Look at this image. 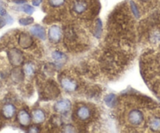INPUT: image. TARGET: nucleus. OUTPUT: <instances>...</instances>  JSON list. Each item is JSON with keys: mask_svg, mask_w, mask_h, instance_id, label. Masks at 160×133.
Listing matches in <instances>:
<instances>
[{"mask_svg": "<svg viewBox=\"0 0 160 133\" xmlns=\"http://www.w3.org/2000/svg\"><path fill=\"white\" fill-rule=\"evenodd\" d=\"M61 85L62 88L68 93L75 91L78 87L76 82L70 78H63L62 79H61Z\"/></svg>", "mask_w": 160, "mask_h": 133, "instance_id": "obj_5", "label": "nucleus"}, {"mask_svg": "<svg viewBox=\"0 0 160 133\" xmlns=\"http://www.w3.org/2000/svg\"><path fill=\"white\" fill-rule=\"evenodd\" d=\"M38 128H37V127H35V125H33V126H31L30 128H29V131L30 132H38Z\"/></svg>", "mask_w": 160, "mask_h": 133, "instance_id": "obj_24", "label": "nucleus"}, {"mask_svg": "<svg viewBox=\"0 0 160 133\" xmlns=\"http://www.w3.org/2000/svg\"><path fill=\"white\" fill-rule=\"evenodd\" d=\"M49 40L53 43H58L61 39V30L58 25H53L48 31Z\"/></svg>", "mask_w": 160, "mask_h": 133, "instance_id": "obj_3", "label": "nucleus"}, {"mask_svg": "<svg viewBox=\"0 0 160 133\" xmlns=\"http://www.w3.org/2000/svg\"><path fill=\"white\" fill-rule=\"evenodd\" d=\"M30 31L33 36H36V37L39 38V39H43V40L46 39L45 29H44L42 26L38 25V24L34 25L33 27L31 28Z\"/></svg>", "mask_w": 160, "mask_h": 133, "instance_id": "obj_9", "label": "nucleus"}, {"mask_svg": "<svg viewBox=\"0 0 160 133\" xmlns=\"http://www.w3.org/2000/svg\"><path fill=\"white\" fill-rule=\"evenodd\" d=\"M141 1H143V2H146V1H148V0H141Z\"/></svg>", "mask_w": 160, "mask_h": 133, "instance_id": "obj_28", "label": "nucleus"}, {"mask_svg": "<svg viewBox=\"0 0 160 133\" xmlns=\"http://www.w3.org/2000/svg\"><path fill=\"white\" fill-rule=\"evenodd\" d=\"M95 36L97 37H99L101 34V31H102V24H101V21L100 20H98L97 21L96 24V27H95Z\"/></svg>", "mask_w": 160, "mask_h": 133, "instance_id": "obj_18", "label": "nucleus"}, {"mask_svg": "<svg viewBox=\"0 0 160 133\" xmlns=\"http://www.w3.org/2000/svg\"><path fill=\"white\" fill-rule=\"evenodd\" d=\"M18 44L23 49H28L33 44V39L28 33L22 32L18 37Z\"/></svg>", "mask_w": 160, "mask_h": 133, "instance_id": "obj_4", "label": "nucleus"}, {"mask_svg": "<svg viewBox=\"0 0 160 133\" xmlns=\"http://www.w3.org/2000/svg\"><path fill=\"white\" fill-rule=\"evenodd\" d=\"M24 71H25V73L28 74V75H32V74H33L34 71H35V69H34V67L32 65V64H28L25 66V68H24Z\"/></svg>", "mask_w": 160, "mask_h": 133, "instance_id": "obj_21", "label": "nucleus"}, {"mask_svg": "<svg viewBox=\"0 0 160 133\" xmlns=\"http://www.w3.org/2000/svg\"><path fill=\"white\" fill-rule=\"evenodd\" d=\"M130 7H131V10H132V12L133 13V14L138 17L140 16L139 11H138V8H137V7H136V5L134 4V2H130Z\"/></svg>", "mask_w": 160, "mask_h": 133, "instance_id": "obj_23", "label": "nucleus"}, {"mask_svg": "<svg viewBox=\"0 0 160 133\" xmlns=\"http://www.w3.org/2000/svg\"><path fill=\"white\" fill-rule=\"evenodd\" d=\"M34 20L32 17H25V18H21L19 21L20 24L22 25H28V24L33 23Z\"/></svg>", "mask_w": 160, "mask_h": 133, "instance_id": "obj_20", "label": "nucleus"}, {"mask_svg": "<svg viewBox=\"0 0 160 133\" xmlns=\"http://www.w3.org/2000/svg\"><path fill=\"white\" fill-rule=\"evenodd\" d=\"M32 117H33V120L35 123H42L46 119L45 113L42 110H35L32 112Z\"/></svg>", "mask_w": 160, "mask_h": 133, "instance_id": "obj_11", "label": "nucleus"}, {"mask_svg": "<svg viewBox=\"0 0 160 133\" xmlns=\"http://www.w3.org/2000/svg\"><path fill=\"white\" fill-rule=\"evenodd\" d=\"M52 56H53V59H54L58 64H64L66 61V59H67V57H66L65 55L59 51L53 52V54H52Z\"/></svg>", "mask_w": 160, "mask_h": 133, "instance_id": "obj_15", "label": "nucleus"}, {"mask_svg": "<svg viewBox=\"0 0 160 133\" xmlns=\"http://www.w3.org/2000/svg\"><path fill=\"white\" fill-rule=\"evenodd\" d=\"M8 58L10 63L14 67H18L21 65L24 61V56L21 53V50L18 49L13 48L9 50L8 52Z\"/></svg>", "mask_w": 160, "mask_h": 133, "instance_id": "obj_1", "label": "nucleus"}, {"mask_svg": "<svg viewBox=\"0 0 160 133\" xmlns=\"http://www.w3.org/2000/svg\"><path fill=\"white\" fill-rule=\"evenodd\" d=\"M2 0H0V4L2 3Z\"/></svg>", "mask_w": 160, "mask_h": 133, "instance_id": "obj_29", "label": "nucleus"}, {"mask_svg": "<svg viewBox=\"0 0 160 133\" xmlns=\"http://www.w3.org/2000/svg\"><path fill=\"white\" fill-rule=\"evenodd\" d=\"M45 93L49 98L53 99V98L57 97L59 95L60 91L58 87L56 86V85H49L46 88Z\"/></svg>", "mask_w": 160, "mask_h": 133, "instance_id": "obj_12", "label": "nucleus"}, {"mask_svg": "<svg viewBox=\"0 0 160 133\" xmlns=\"http://www.w3.org/2000/svg\"><path fill=\"white\" fill-rule=\"evenodd\" d=\"M18 119L19 123L23 126H28L31 122L30 114L26 111H24V110H22V111L18 113Z\"/></svg>", "mask_w": 160, "mask_h": 133, "instance_id": "obj_8", "label": "nucleus"}, {"mask_svg": "<svg viewBox=\"0 0 160 133\" xmlns=\"http://www.w3.org/2000/svg\"><path fill=\"white\" fill-rule=\"evenodd\" d=\"M16 113V107L13 104H6L2 108V114L7 118H11Z\"/></svg>", "mask_w": 160, "mask_h": 133, "instance_id": "obj_10", "label": "nucleus"}, {"mask_svg": "<svg viewBox=\"0 0 160 133\" xmlns=\"http://www.w3.org/2000/svg\"><path fill=\"white\" fill-rule=\"evenodd\" d=\"M65 0H49V3L53 7H58L62 6L64 3Z\"/></svg>", "mask_w": 160, "mask_h": 133, "instance_id": "obj_19", "label": "nucleus"}, {"mask_svg": "<svg viewBox=\"0 0 160 133\" xmlns=\"http://www.w3.org/2000/svg\"><path fill=\"white\" fill-rule=\"evenodd\" d=\"M128 121L132 125L134 126L141 125L144 121L143 113L139 110H132L128 114Z\"/></svg>", "mask_w": 160, "mask_h": 133, "instance_id": "obj_2", "label": "nucleus"}, {"mask_svg": "<svg viewBox=\"0 0 160 133\" xmlns=\"http://www.w3.org/2000/svg\"><path fill=\"white\" fill-rule=\"evenodd\" d=\"M7 14V12H6V10L3 8V7H0V15L1 16H5Z\"/></svg>", "mask_w": 160, "mask_h": 133, "instance_id": "obj_25", "label": "nucleus"}, {"mask_svg": "<svg viewBox=\"0 0 160 133\" xmlns=\"http://www.w3.org/2000/svg\"><path fill=\"white\" fill-rule=\"evenodd\" d=\"M22 10H24L26 13H28V14H32L34 12L33 7H31V6L29 5H24V7H22Z\"/></svg>", "mask_w": 160, "mask_h": 133, "instance_id": "obj_22", "label": "nucleus"}, {"mask_svg": "<svg viewBox=\"0 0 160 133\" xmlns=\"http://www.w3.org/2000/svg\"><path fill=\"white\" fill-rule=\"evenodd\" d=\"M104 102L108 107L115 106L116 103V96L114 94H108L104 98Z\"/></svg>", "mask_w": 160, "mask_h": 133, "instance_id": "obj_17", "label": "nucleus"}, {"mask_svg": "<svg viewBox=\"0 0 160 133\" xmlns=\"http://www.w3.org/2000/svg\"><path fill=\"white\" fill-rule=\"evenodd\" d=\"M41 2H42V0H33L32 3L34 6H38Z\"/></svg>", "mask_w": 160, "mask_h": 133, "instance_id": "obj_26", "label": "nucleus"}, {"mask_svg": "<svg viewBox=\"0 0 160 133\" xmlns=\"http://www.w3.org/2000/svg\"><path fill=\"white\" fill-rule=\"evenodd\" d=\"M76 115L81 121H86L91 116V111L88 107L81 106L76 111Z\"/></svg>", "mask_w": 160, "mask_h": 133, "instance_id": "obj_7", "label": "nucleus"}, {"mask_svg": "<svg viewBox=\"0 0 160 133\" xmlns=\"http://www.w3.org/2000/svg\"><path fill=\"white\" fill-rule=\"evenodd\" d=\"M71 102L68 99H61L57 102L54 105V110L60 114H65L71 109Z\"/></svg>", "mask_w": 160, "mask_h": 133, "instance_id": "obj_6", "label": "nucleus"}, {"mask_svg": "<svg viewBox=\"0 0 160 133\" xmlns=\"http://www.w3.org/2000/svg\"><path fill=\"white\" fill-rule=\"evenodd\" d=\"M11 77L14 82H20L24 78V72L21 68H15L12 71Z\"/></svg>", "mask_w": 160, "mask_h": 133, "instance_id": "obj_14", "label": "nucleus"}, {"mask_svg": "<svg viewBox=\"0 0 160 133\" xmlns=\"http://www.w3.org/2000/svg\"><path fill=\"white\" fill-rule=\"evenodd\" d=\"M15 2H17V3H24V2H25V0H17V1H15Z\"/></svg>", "mask_w": 160, "mask_h": 133, "instance_id": "obj_27", "label": "nucleus"}, {"mask_svg": "<svg viewBox=\"0 0 160 133\" xmlns=\"http://www.w3.org/2000/svg\"><path fill=\"white\" fill-rule=\"evenodd\" d=\"M149 127L151 129L154 131H160V117H153L149 122Z\"/></svg>", "mask_w": 160, "mask_h": 133, "instance_id": "obj_16", "label": "nucleus"}, {"mask_svg": "<svg viewBox=\"0 0 160 133\" xmlns=\"http://www.w3.org/2000/svg\"><path fill=\"white\" fill-rule=\"evenodd\" d=\"M74 11L77 13H82L83 12H85L87 9V3L85 1H82V0H79V1H77L74 4Z\"/></svg>", "mask_w": 160, "mask_h": 133, "instance_id": "obj_13", "label": "nucleus"}]
</instances>
